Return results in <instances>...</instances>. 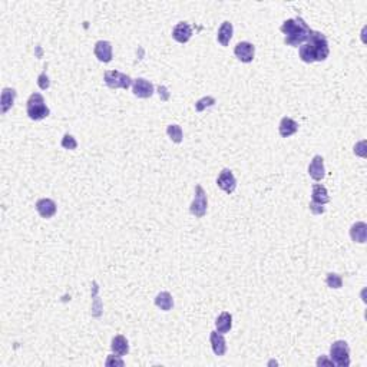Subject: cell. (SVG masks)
Listing matches in <instances>:
<instances>
[{"label": "cell", "instance_id": "obj_1", "mask_svg": "<svg viewBox=\"0 0 367 367\" xmlns=\"http://www.w3.org/2000/svg\"><path fill=\"white\" fill-rule=\"evenodd\" d=\"M298 55L304 63H314V62L326 60L330 55V48H329L326 35L317 30H311L307 42L300 46Z\"/></svg>", "mask_w": 367, "mask_h": 367}, {"label": "cell", "instance_id": "obj_2", "mask_svg": "<svg viewBox=\"0 0 367 367\" xmlns=\"http://www.w3.org/2000/svg\"><path fill=\"white\" fill-rule=\"evenodd\" d=\"M281 32L286 35L284 37V44L287 46H293V48H298L303 44L307 42L311 30L310 26L306 23L303 17H294V19H288L281 25Z\"/></svg>", "mask_w": 367, "mask_h": 367}, {"label": "cell", "instance_id": "obj_3", "mask_svg": "<svg viewBox=\"0 0 367 367\" xmlns=\"http://www.w3.org/2000/svg\"><path fill=\"white\" fill-rule=\"evenodd\" d=\"M26 114L32 121H42L51 115V109L48 108L42 95L32 94L26 102Z\"/></svg>", "mask_w": 367, "mask_h": 367}, {"label": "cell", "instance_id": "obj_4", "mask_svg": "<svg viewBox=\"0 0 367 367\" xmlns=\"http://www.w3.org/2000/svg\"><path fill=\"white\" fill-rule=\"evenodd\" d=\"M330 359L334 366L349 367L350 366V347L344 340L334 341L330 347Z\"/></svg>", "mask_w": 367, "mask_h": 367}, {"label": "cell", "instance_id": "obj_5", "mask_svg": "<svg viewBox=\"0 0 367 367\" xmlns=\"http://www.w3.org/2000/svg\"><path fill=\"white\" fill-rule=\"evenodd\" d=\"M103 80L106 87L111 89H129L134 80L129 75L119 72V71H106L103 75Z\"/></svg>", "mask_w": 367, "mask_h": 367}, {"label": "cell", "instance_id": "obj_6", "mask_svg": "<svg viewBox=\"0 0 367 367\" xmlns=\"http://www.w3.org/2000/svg\"><path fill=\"white\" fill-rule=\"evenodd\" d=\"M207 208H208V198L207 194L204 191V188L201 185H197L195 187V195L194 200L189 205V211L191 214L195 215L197 218H202V217L207 214Z\"/></svg>", "mask_w": 367, "mask_h": 367}, {"label": "cell", "instance_id": "obj_7", "mask_svg": "<svg viewBox=\"0 0 367 367\" xmlns=\"http://www.w3.org/2000/svg\"><path fill=\"white\" fill-rule=\"evenodd\" d=\"M217 185H218V188H221L224 192L232 194L237 188V180H235L232 171L228 168H224L218 175V178H217Z\"/></svg>", "mask_w": 367, "mask_h": 367}, {"label": "cell", "instance_id": "obj_8", "mask_svg": "<svg viewBox=\"0 0 367 367\" xmlns=\"http://www.w3.org/2000/svg\"><path fill=\"white\" fill-rule=\"evenodd\" d=\"M234 55L240 62L250 63L254 60V56H255V46L250 42H240L234 48Z\"/></svg>", "mask_w": 367, "mask_h": 367}, {"label": "cell", "instance_id": "obj_9", "mask_svg": "<svg viewBox=\"0 0 367 367\" xmlns=\"http://www.w3.org/2000/svg\"><path fill=\"white\" fill-rule=\"evenodd\" d=\"M154 85H152L149 80L144 79V78H138L134 80L132 83V92L135 96L141 98V99H148L154 95Z\"/></svg>", "mask_w": 367, "mask_h": 367}, {"label": "cell", "instance_id": "obj_10", "mask_svg": "<svg viewBox=\"0 0 367 367\" xmlns=\"http://www.w3.org/2000/svg\"><path fill=\"white\" fill-rule=\"evenodd\" d=\"M95 56L98 58L99 62H103V63H109L112 58H114V51H112V45L108 40H99L95 44V49H94Z\"/></svg>", "mask_w": 367, "mask_h": 367}, {"label": "cell", "instance_id": "obj_11", "mask_svg": "<svg viewBox=\"0 0 367 367\" xmlns=\"http://www.w3.org/2000/svg\"><path fill=\"white\" fill-rule=\"evenodd\" d=\"M174 40H177L178 44L185 45L192 37V28L188 22H180L175 25L172 29Z\"/></svg>", "mask_w": 367, "mask_h": 367}, {"label": "cell", "instance_id": "obj_12", "mask_svg": "<svg viewBox=\"0 0 367 367\" xmlns=\"http://www.w3.org/2000/svg\"><path fill=\"white\" fill-rule=\"evenodd\" d=\"M36 211L39 215L42 218H52V217L56 214L58 207H56V202L51 200V198H40L36 202Z\"/></svg>", "mask_w": 367, "mask_h": 367}, {"label": "cell", "instance_id": "obj_13", "mask_svg": "<svg viewBox=\"0 0 367 367\" xmlns=\"http://www.w3.org/2000/svg\"><path fill=\"white\" fill-rule=\"evenodd\" d=\"M209 343L212 347V352L215 356L221 357L227 353V341L224 338L223 333H218V331H211L209 333Z\"/></svg>", "mask_w": 367, "mask_h": 367}, {"label": "cell", "instance_id": "obj_14", "mask_svg": "<svg viewBox=\"0 0 367 367\" xmlns=\"http://www.w3.org/2000/svg\"><path fill=\"white\" fill-rule=\"evenodd\" d=\"M309 175L314 181H321L326 175V168H324V158L321 155H316L311 159L309 165Z\"/></svg>", "mask_w": 367, "mask_h": 367}, {"label": "cell", "instance_id": "obj_15", "mask_svg": "<svg viewBox=\"0 0 367 367\" xmlns=\"http://www.w3.org/2000/svg\"><path fill=\"white\" fill-rule=\"evenodd\" d=\"M16 96L17 92L13 88H3L2 91V98H0V108H2V114L6 115L9 111L12 109V106L15 105Z\"/></svg>", "mask_w": 367, "mask_h": 367}, {"label": "cell", "instance_id": "obj_16", "mask_svg": "<svg viewBox=\"0 0 367 367\" xmlns=\"http://www.w3.org/2000/svg\"><path fill=\"white\" fill-rule=\"evenodd\" d=\"M232 33H234V26H232V23L228 22V20L223 22V25H221L220 29H218V35H217L218 44L221 45V46H228L231 42V39H232Z\"/></svg>", "mask_w": 367, "mask_h": 367}, {"label": "cell", "instance_id": "obj_17", "mask_svg": "<svg viewBox=\"0 0 367 367\" xmlns=\"http://www.w3.org/2000/svg\"><path fill=\"white\" fill-rule=\"evenodd\" d=\"M111 349H112V353H115L118 357H122V356L129 353V343H128V340L123 337L122 334H118V336L112 338Z\"/></svg>", "mask_w": 367, "mask_h": 367}, {"label": "cell", "instance_id": "obj_18", "mask_svg": "<svg viewBox=\"0 0 367 367\" xmlns=\"http://www.w3.org/2000/svg\"><path fill=\"white\" fill-rule=\"evenodd\" d=\"M297 131H298V123L295 122L294 119H291L288 116H284L280 121L278 132H280V135L283 138H290L291 135H294Z\"/></svg>", "mask_w": 367, "mask_h": 367}, {"label": "cell", "instance_id": "obj_19", "mask_svg": "<svg viewBox=\"0 0 367 367\" xmlns=\"http://www.w3.org/2000/svg\"><path fill=\"white\" fill-rule=\"evenodd\" d=\"M350 237L354 243L364 244L367 240V225L366 223H354L350 228Z\"/></svg>", "mask_w": 367, "mask_h": 367}, {"label": "cell", "instance_id": "obj_20", "mask_svg": "<svg viewBox=\"0 0 367 367\" xmlns=\"http://www.w3.org/2000/svg\"><path fill=\"white\" fill-rule=\"evenodd\" d=\"M311 202L320 204V205H326L327 202H330V197H329V192H327V188L321 185V184H314L313 185V191H311Z\"/></svg>", "mask_w": 367, "mask_h": 367}, {"label": "cell", "instance_id": "obj_21", "mask_svg": "<svg viewBox=\"0 0 367 367\" xmlns=\"http://www.w3.org/2000/svg\"><path fill=\"white\" fill-rule=\"evenodd\" d=\"M215 327L218 333H228L232 329V316H231L228 311H224L221 313L218 318L215 320Z\"/></svg>", "mask_w": 367, "mask_h": 367}, {"label": "cell", "instance_id": "obj_22", "mask_svg": "<svg viewBox=\"0 0 367 367\" xmlns=\"http://www.w3.org/2000/svg\"><path fill=\"white\" fill-rule=\"evenodd\" d=\"M155 306L161 309L162 311H169L174 307V298L172 295L169 294L168 291H162L155 297Z\"/></svg>", "mask_w": 367, "mask_h": 367}, {"label": "cell", "instance_id": "obj_23", "mask_svg": "<svg viewBox=\"0 0 367 367\" xmlns=\"http://www.w3.org/2000/svg\"><path fill=\"white\" fill-rule=\"evenodd\" d=\"M166 134H168V137L171 138V141L175 142V144H181L182 142L184 132H182V128H181L180 125H169L166 128Z\"/></svg>", "mask_w": 367, "mask_h": 367}, {"label": "cell", "instance_id": "obj_24", "mask_svg": "<svg viewBox=\"0 0 367 367\" xmlns=\"http://www.w3.org/2000/svg\"><path fill=\"white\" fill-rule=\"evenodd\" d=\"M326 284L330 288H341L343 287V278L336 273H329L327 274V278H326Z\"/></svg>", "mask_w": 367, "mask_h": 367}, {"label": "cell", "instance_id": "obj_25", "mask_svg": "<svg viewBox=\"0 0 367 367\" xmlns=\"http://www.w3.org/2000/svg\"><path fill=\"white\" fill-rule=\"evenodd\" d=\"M215 102H217L215 98H212V96H204V98H201L200 101H197V103H195V109H197V112H202L205 108L214 106Z\"/></svg>", "mask_w": 367, "mask_h": 367}, {"label": "cell", "instance_id": "obj_26", "mask_svg": "<svg viewBox=\"0 0 367 367\" xmlns=\"http://www.w3.org/2000/svg\"><path fill=\"white\" fill-rule=\"evenodd\" d=\"M62 148H65V149H69V151H75L76 148H78V142H76V139L72 137V135H69V134H66L65 137L62 138Z\"/></svg>", "mask_w": 367, "mask_h": 367}, {"label": "cell", "instance_id": "obj_27", "mask_svg": "<svg viewBox=\"0 0 367 367\" xmlns=\"http://www.w3.org/2000/svg\"><path fill=\"white\" fill-rule=\"evenodd\" d=\"M37 85H39V88H40L42 91L49 89V87H51V82H49V76H48L46 71H44V72L37 76Z\"/></svg>", "mask_w": 367, "mask_h": 367}, {"label": "cell", "instance_id": "obj_28", "mask_svg": "<svg viewBox=\"0 0 367 367\" xmlns=\"http://www.w3.org/2000/svg\"><path fill=\"white\" fill-rule=\"evenodd\" d=\"M310 211H311L313 214H316V215H318V214H324V211H326V208H324L323 205H320V204H314V202H310Z\"/></svg>", "mask_w": 367, "mask_h": 367}, {"label": "cell", "instance_id": "obj_29", "mask_svg": "<svg viewBox=\"0 0 367 367\" xmlns=\"http://www.w3.org/2000/svg\"><path fill=\"white\" fill-rule=\"evenodd\" d=\"M112 364H118V366H123L122 360H112V357L109 356V359L106 360V366H112Z\"/></svg>", "mask_w": 367, "mask_h": 367}, {"label": "cell", "instance_id": "obj_30", "mask_svg": "<svg viewBox=\"0 0 367 367\" xmlns=\"http://www.w3.org/2000/svg\"><path fill=\"white\" fill-rule=\"evenodd\" d=\"M321 364H327V366H334V363L333 361H329V360H326L324 357H320V359L317 360V366H321Z\"/></svg>", "mask_w": 367, "mask_h": 367}]
</instances>
